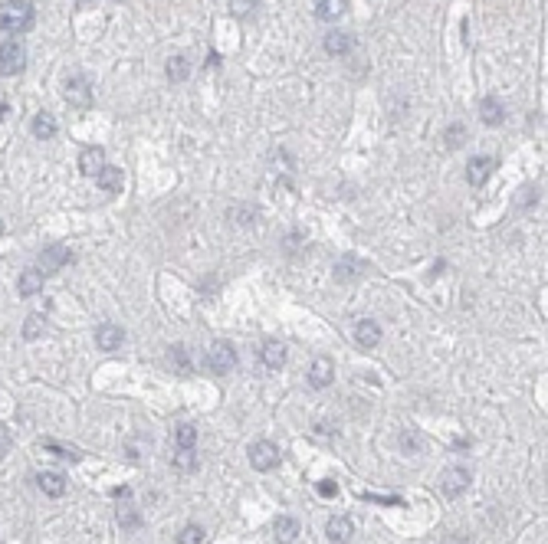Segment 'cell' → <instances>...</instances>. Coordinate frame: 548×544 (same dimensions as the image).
Segmentation results:
<instances>
[{"instance_id": "obj_1", "label": "cell", "mask_w": 548, "mask_h": 544, "mask_svg": "<svg viewBox=\"0 0 548 544\" xmlns=\"http://www.w3.org/2000/svg\"><path fill=\"white\" fill-rule=\"evenodd\" d=\"M37 10L30 0H3L0 3V30L10 37H24L26 30H33Z\"/></svg>"}, {"instance_id": "obj_2", "label": "cell", "mask_w": 548, "mask_h": 544, "mask_svg": "<svg viewBox=\"0 0 548 544\" xmlns=\"http://www.w3.org/2000/svg\"><path fill=\"white\" fill-rule=\"evenodd\" d=\"M62 96H66V102L76 105V109H89V105H92V82H89L82 73L66 75V82H62Z\"/></svg>"}, {"instance_id": "obj_3", "label": "cell", "mask_w": 548, "mask_h": 544, "mask_svg": "<svg viewBox=\"0 0 548 544\" xmlns=\"http://www.w3.org/2000/svg\"><path fill=\"white\" fill-rule=\"evenodd\" d=\"M26 66V50L24 43L13 37L0 46V75H20Z\"/></svg>"}, {"instance_id": "obj_4", "label": "cell", "mask_w": 548, "mask_h": 544, "mask_svg": "<svg viewBox=\"0 0 548 544\" xmlns=\"http://www.w3.org/2000/svg\"><path fill=\"white\" fill-rule=\"evenodd\" d=\"M207 364H211L213 374L227 377V374L237 368V351H233V345H230V341H213L211 351H207Z\"/></svg>"}, {"instance_id": "obj_5", "label": "cell", "mask_w": 548, "mask_h": 544, "mask_svg": "<svg viewBox=\"0 0 548 544\" xmlns=\"http://www.w3.org/2000/svg\"><path fill=\"white\" fill-rule=\"evenodd\" d=\"M279 446L269 443V439H260V443L249 446V466L256 472H273L279 466Z\"/></svg>"}, {"instance_id": "obj_6", "label": "cell", "mask_w": 548, "mask_h": 544, "mask_svg": "<svg viewBox=\"0 0 548 544\" xmlns=\"http://www.w3.org/2000/svg\"><path fill=\"white\" fill-rule=\"evenodd\" d=\"M466 485H470V469H463V466H450L440 479V489H443L447 498H460L466 492Z\"/></svg>"}, {"instance_id": "obj_7", "label": "cell", "mask_w": 548, "mask_h": 544, "mask_svg": "<svg viewBox=\"0 0 548 544\" xmlns=\"http://www.w3.org/2000/svg\"><path fill=\"white\" fill-rule=\"evenodd\" d=\"M66 262H73V253H69V246H46L43 253H39V272H43V275L60 272Z\"/></svg>"}, {"instance_id": "obj_8", "label": "cell", "mask_w": 548, "mask_h": 544, "mask_svg": "<svg viewBox=\"0 0 548 544\" xmlns=\"http://www.w3.org/2000/svg\"><path fill=\"white\" fill-rule=\"evenodd\" d=\"M493 171H496V158H489V154H476V158H470V164H466V181H470L473 187H483Z\"/></svg>"}, {"instance_id": "obj_9", "label": "cell", "mask_w": 548, "mask_h": 544, "mask_svg": "<svg viewBox=\"0 0 548 544\" xmlns=\"http://www.w3.org/2000/svg\"><path fill=\"white\" fill-rule=\"evenodd\" d=\"M332 381H335V364H332V358H315L309 368V383L315 387V390H325V387H332Z\"/></svg>"}, {"instance_id": "obj_10", "label": "cell", "mask_w": 548, "mask_h": 544, "mask_svg": "<svg viewBox=\"0 0 548 544\" xmlns=\"http://www.w3.org/2000/svg\"><path fill=\"white\" fill-rule=\"evenodd\" d=\"M325 534H328L332 544H348L351 534H355V525H351V518H345V515H335V518H328V525H325Z\"/></svg>"}, {"instance_id": "obj_11", "label": "cell", "mask_w": 548, "mask_h": 544, "mask_svg": "<svg viewBox=\"0 0 548 544\" xmlns=\"http://www.w3.org/2000/svg\"><path fill=\"white\" fill-rule=\"evenodd\" d=\"M122 341H125L122 325H99L96 328V345L102 351H115V347H122Z\"/></svg>"}, {"instance_id": "obj_12", "label": "cell", "mask_w": 548, "mask_h": 544, "mask_svg": "<svg viewBox=\"0 0 548 544\" xmlns=\"http://www.w3.org/2000/svg\"><path fill=\"white\" fill-rule=\"evenodd\" d=\"M322 46L328 56H348V53L355 50V39H351L348 33H342V30H332V33L322 39Z\"/></svg>"}, {"instance_id": "obj_13", "label": "cell", "mask_w": 548, "mask_h": 544, "mask_svg": "<svg viewBox=\"0 0 548 544\" xmlns=\"http://www.w3.org/2000/svg\"><path fill=\"white\" fill-rule=\"evenodd\" d=\"M355 341H358V347H378V341H381V325L371 322V318H362V322L355 325Z\"/></svg>"}, {"instance_id": "obj_14", "label": "cell", "mask_w": 548, "mask_h": 544, "mask_svg": "<svg viewBox=\"0 0 548 544\" xmlns=\"http://www.w3.org/2000/svg\"><path fill=\"white\" fill-rule=\"evenodd\" d=\"M37 485H39V492L50 495V498H60V495H66V475H62V472H39Z\"/></svg>"}, {"instance_id": "obj_15", "label": "cell", "mask_w": 548, "mask_h": 544, "mask_svg": "<svg viewBox=\"0 0 548 544\" xmlns=\"http://www.w3.org/2000/svg\"><path fill=\"white\" fill-rule=\"evenodd\" d=\"M479 118H483V125L496 128V125L506 122V105H502L496 96H489V99H483V105H479Z\"/></svg>"}, {"instance_id": "obj_16", "label": "cell", "mask_w": 548, "mask_h": 544, "mask_svg": "<svg viewBox=\"0 0 548 544\" xmlns=\"http://www.w3.org/2000/svg\"><path fill=\"white\" fill-rule=\"evenodd\" d=\"M96 184H99L105 194H118V190H122V167L102 164L99 174H96Z\"/></svg>"}, {"instance_id": "obj_17", "label": "cell", "mask_w": 548, "mask_h": 544, "mask_svg": "<svg viewBox=\"0 0 548 544\" xmlns=\"http://www.w3.org/2000/svg\"><path fill=\"white\" fill-rule=\"evenodd\" d=\"M30 132H33L37 141H50V138L56 135V118H53L50 111H37L33 122H30Z\"/></svg>"}, {"instance_id": "obj_18", "label": "cell", "mask_w": 548, "mask_h": 544, "mask_svg": "<svg viewBox=\"0 0 548 544\" xmlns=\"http://www.w3.org/2000/svg\"><path fill=\"white\" fill-rule=\"evenodd\" d=\"M273 534L279 544H292L299 538V521L289 518V515H279V518L273 521Z\"/></svg>"}, {"instance_id": "obj_19", "label": "cell", "mask_w": 548, "mask_h": 544, "mask_svg": "<svg viewBox=\"0 0 548 544\" xmlns=\"http://www.w3.org/2000/svg\"><path fill=\"white\" fill-rule=\"evenodd\" d=\"M260 358H263V364H266L269 371H279V368L286 364V347L279 345V341H263Z\"/></svg>"}, {"instance_id": "obj_20", "label": "cell", "mask_w": 548, "mask_h": 544, "mask_svg": "<svg viewBox=\"0 0 548 544\" xmlns=\"http://www.w3.org/2000/svg\"><path fill=\"white\" fill-rule=\"evenodd\" d=\"M102 164H105V151L96 148V145H92V148H82V154H79V171L92 177V174H99Z\"/></svg>"}, {"instance_id": "obj_21", "label": "cell", "mask_w": 548, "mask_h": 544, "mask_svg": "<svg viewBox=\"0 0 548 544\" xmlns=\"http://www.w3.org/2000/svg\"><path fill=\"white\" fill-rule=\"evenodd\" d=\"M43 279H46V275H43L39 269H26L24 275H20V282H17V292H20L24 298L37 296V292H43Z\"/></svg>"}, {"instance_id": "obj_22", "label": "cell", "mask_w": 548, "mask_h": 544, "mask_svg": "<svg viewBox=\"0 0 548 544\" xmlns=\"http://www.w3.org/2000/svg\"><path fill=\"white\" fill-rule=\"evenodd\" d=\"M362 262L355 260V256H342V260L335 262V279L338 282H355L358 275H362Z\"/></svg>"}, {"instance_id": "obj_23", "label": "cell", "mask_w": 548, "mask_h": 544, "mask_svg": "<svg viewBox=\"0 0 548 544\" xmlns=\"http://www.w3.org/2000/svg\"><path fill=\"white\" fill-rule=\"evenodd\" d=\"M342 13H345V0H319V3H315V17L325 20V24L338 20Z\"/></svg>"}, {"instance_id": "obj_24", "label": "cell", "mask_w": 548, "mask_h": 544, "mask_svg": "<svg viewBox=\"0 0 548 544\" xmlns=\"http://www.w3.org/2000/svg\"><path fill=\"white\" fill-rule=\"evenodd\" d=\"M168 361H171V368H175L177 374H191V371H194V368H191V354H187L184 345L168 347Z\"/></svg>"}, {"instance_id": "obj_25", "label": "cell", "mask_w": 548, "mask_h": 544, "mask_svg": "<svg viewBox=\"0 0 548 544\" xmlns=\"http://www.w3.org/2000/svg\"><path fill=\"white\" fill-rule=\"evenodd\" d=\"M164 73H168V79H171V82H184L187 75H191V62H187L184 56H171V60H168V66H164Z\"/></svg>"}, {"instance_id": "obj_26", "label": "cell", "mask_w": 548, "mask_h": 544, "mask_svg": "<svg viewBox=\"0 0 548 544\" xmlns=\"http://www.w3.org/2000/svg\"><path fill=\"white\" fill-rule=\"evenodd\" d=\"M171 466H175L177 472H194L200 466V456L194 449H177L175 459H171Z\"/></svg>"}, {"instance_id": "obj_27", "label": "cell", "mask_w": 548, "mask_h": 544, "mask_svg": "<svg viewBox=\"0 0 548 544\" xmlns=\"http://www.w3.org/2000/svg\"><path fill=\"white\" fill-rule=\"evenodd\" d=\"M194 443H197V430H194L191 423L175 426V446L177 449H194Z\"/></svg>"}, {"instance_id": "obj_28", "label": "cell", "mask_w": 548, "mask_h": 544, "mask_svg": "<svg viewBox=\"0 0 548 544\" xmlns=\"http://www.w3.org/2000/svg\"><path fill=\"white\" fill-rule=\"evenodd\" d=\"M115 518H118V525H122V528H138V525H141V515H138V508L132 505V502H125V505H118V511H115Z\"/></svg>"}, {"instance_id": "obj_29", "label": "cell", "mask_w": 548, "mask_h": 544, "mask_svg": "<svg viewBox=\"0 0 548 544\" xmlns=\"http://www.w3.org/2000/svg\"><path fill=\"white\" fill-rule=\"evenodd\" d=\"M207 541V532L200 525H184L181 534H177V544H204Z\"/></svg>"}, {"instance_id": "obj_30", "label": "cell", "mask_w": 548, "mask_h": 544, "mask_svg": "<svg viewBox=\"0 0 548 544\" xmlns=\"http://www.w3.org/2000/svg\"><path fill=\"white\" fill-rule=\"evenodd\" d=\"M443 141H447V148H450V151H453V148H460L463 141H466V125H460V122H457V125H450L447 132H443Z\"/></svg>"}, {"instance_id": "obj_31", "label": "cell", "mask_w": 548, "mask_h": 544, "mask_svg": "<svg viewBox=\"0 0 548 544\" xmlns=\"http://www.w3.org/2000/svg\"><path fill=\"white\" fill-rule=\"evenodd\" d=\"M400 449H404V453H421V449H424L421 433H417V430H404V433H400Z\"/></svg>"}, {"instance_id": "obj_32", "label": "cell", "mask_w": 548, "mask_h": 544, "mask_svg": "<svg viewBox=\"0 0 548 544\" xmlns=\"http://www.w3.org/2000/svg\"><path fill=\"white\" fill-rule=\"evenodd\" d=\"M43 446H46L50 453H56L60 459H69V462H76V459H79V453H76L73 446H62V443H56V439H46Z\"/></svg>"}, {"instance_id": "obj_33", "label": "cell", "mask_w": 548, "mask_h": 544, "mask_svg": "<svg viewBox=\"0 0 548 544\" xmlns=\"http://www.w3.org/2000/svg\"><path fill=\"white\" fill-rule=\"evenodd\" d=\"M43 315H30V318H26V325H24V338H30V341H33V338H39V334H43Z\"/></svg>"}, {"instance_id": "obj_34", "label": "cell", "mask_w": 548, "mask_h": 544, "mask_svg": "<svg viewBox=\"0 0 548 544\" xmlns=\"http://www.w3.org/2000/svg\"><path fill=\"white\" fill-rule=\"evenodd\" d=\"M315 492L322 495V498H335V495H338V485L332 482V479H322V482L315 485Z\"/></svg>"}, {"instance_id": "obj_35", "label": "cell", "mask_w": 548, "mask_h": 544, "mask_svg": "<svg viewBox=\"0 0 548 544\" xmlns=\"http://www.w3.org/2000/svg\"><path fill=\"white\" fill-rule=\"evenodd\" d=\"M10 446H13V436H10V430H7V426L0 423V459L7 456V453H10Z\"/></svg>"}, {"instance_id": "obj_36", "label": "cell", "mask_w": 548, "mask_h": 544, "mask_svg": "<svg viewBox=\"0 0 548 544\" xmlns=\"http://www.w3.org/2000/svg\"><path fill=\"white\" fill-rule=\"evenodd\" d=\"M253 3H256V0H233V13H237V17H247Z\"/></svg>"}, {"instance_id": "obj_37", "label": "cell", "mask_w": 548, "mask_h": 544, "mask_svg": "<svg viewBox=\"0 0 548 544\" xmlns=\"http://www.w3.org/2000/svg\"><path fill=\"white\" fill-rule=\"evenodd\" d=\"M443 544H466V541H463L460 534H447V538H443Z\"/></svg>"}, {"instance_id": "obj_38", "label": "cell", "mask_w": 548, "mask_h": 544, "mask_svg": "<svg viewBox=\"0 0 548 544\" xmlns=\"http://www.w3.org/2000/svg\"><path fill=\"white\" fill-rule=\"evenodd\" d=\"M3 115H7V105H3V102H0V118H3Z\"/></svg>"}, {"instance_id": "obj_39", "label": "cell", "mask_w": 548, "mask_h": 544, "mask_svg": "<svg viewBox=\"0 0 548 544\" xmlns=\"http://www.w3.org/2000/svg\"><path fill=\"white\" fill-rule=\"evenodd\" d=\"M0 233H3V223H0Z\"/></svg>"}]
</instances>
